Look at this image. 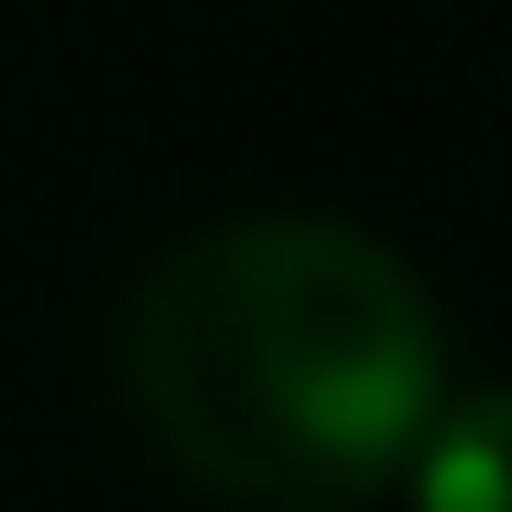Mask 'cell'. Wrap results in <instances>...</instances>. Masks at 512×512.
I'll list each match as a JSON object with an SVG mask.
<instances>
[{
    "mask_svg": "<svg viewBox=\"0 0 512 512\" xmlns=\"http://www.w3.org/2000/svg\"><path fill=\"white\" fill-rule=\"evenodd\" d=\"M126 377L178 471L220 492L387 481L439 418V324L345 220H230L136 293Z\"/></svg>",
    "mask_w": 512,
    "mask_h": 512,
    "instance_id": "cell-1",
    "label": "cell"
},
{
    "mask_svg": "<svg viewBox=\"0 0 512 512\" xmlns=\"http://www.w3.org/2000/svg\"><path fill=\"white\" fill-rule=\"evenodd\" d=\"M408 471H418V512H512V387L429 418Z\"/></svg>",
    "mask_w": 512,
    "mask_h": 512,
    "instance_id": "cell-2",
    "label": "cell"
}]
</instances>
